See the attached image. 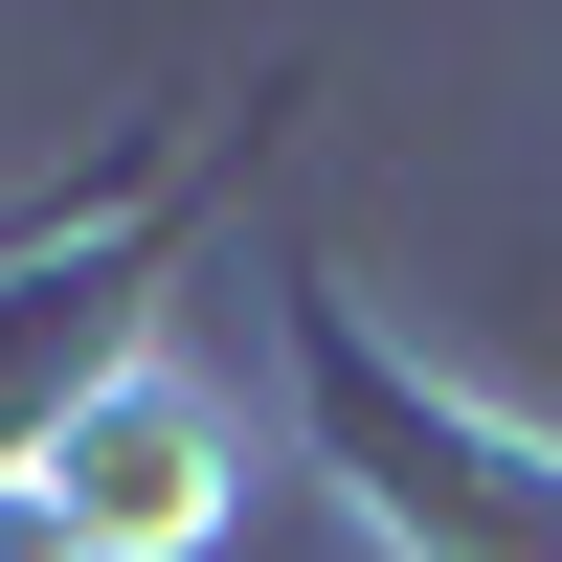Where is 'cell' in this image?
<instances>
[{"mask_svg": "<svg viewBox=\"0 0 562 562\" xmlns=\"http://www.w3.org/2000/svg\"><path fill=\"white\" fill-rule=\"evenodd\" d=\"M0 562H90V540H68V495H45V473H0Z\"/></svg>", "mask_w": 562, "mask_h": 562, "instance_id": "obj_2", "label": "cell"}, {"mask_svg": "<svg viewBox=\"0 0 562 562\" xmlns=\"http://www.w3.org/2000/svg\"><path fill=\"white\" fill-rule=\"evenodd\" d=\"M23 473L68 495V540H90V562H203V540H225V450L180 428L158 383H113V405H68V428H45Z\"/></svg>", "mask_w": 562, "mask_h": 562, "instance_id": "obj_1", "label": "cell"}]
</instances>
